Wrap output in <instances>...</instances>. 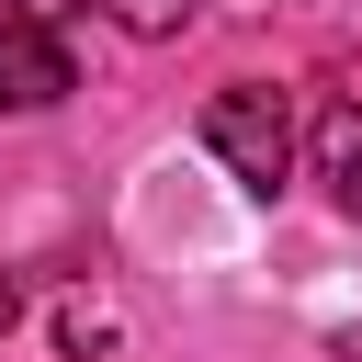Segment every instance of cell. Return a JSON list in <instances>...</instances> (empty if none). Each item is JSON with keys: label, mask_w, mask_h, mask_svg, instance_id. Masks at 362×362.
<instances>
[{"label": "cell", "mask_w": 362, "mask_h": 362, "mask_svg": "<svg viewBox=\"0 0 362 362\" xmlns=\"http://www.w3.org/2000/svg\"><path fill=\"white\" fill-rule=\"evenodd\" d=\"M204 147L238 170V192H283V170H294V113H283V90H260V79L215 90V102H204Z\"/></svg>", "instance_id": "6da1fadb"}, {"label": "cell", "mask_w": 362, "mask_h": 362, "mask_svg": "<svg viewBox=\"0 0 362 362\" xmlns=\"http://www.w3.org/2000/svg\"><path fill=\"white\" fill-rule=\"evenodd\" d=\"M68 90H79V68H68L57 23L0 11V113H45V102H68Z\"/></svg>", "instance_id": "7a4b0ae2"}, {"label": "cell", "mask_w": 362, "mask_h": 362, "mask_svg": "<svg viewBox=\"0 0 362 362\" xmlns=\"http://www.w3.org/2000/svg\"><path fill=\"white\" fill-rule=\"evenodd\" d=\"M317 181H328V204L339 215H362V102H317Z\"/></svg>", "instance_id": "3957f363"}, {"label": "cell", "mask_w": 362, "mask_h": 362, "mask_svg": "<svg viewBox=\"0 0 362 362\" xmlns=\"http://www.w3.org/2000/svg\"><path fill=\"white\" fill-rule=\"evenodd\" d=\"M113 339H124V317H113L102 294H68V305H57V351H68V362H102Z\"/></svg>", "instance_id": "277c9868"}, {"label": "cell", "mask_w": 362, "mask_h": 362, "mask_svg": "<svg viewBox=\"0 0 362 362\" xmlns=\"http://www.w3.org/2000/svg\"><path fill=\"white\" fill-rule=\"evenodd\" d=\"M192 11H204V0H113V23H124V34H147V45H158V34H181Z\"/></svg>", "instance_id": "5b68a950"}, {"label": "cell", "mask_w": 362, "mask_h": 362, "mask_svg": "<svg viewBox=\"0 0 362 362\" xmlns=\"http://www.w3.org/2000/svg\"><path fill=\"white\" fill-rule=\"evenodd\" d=\"M11 317H23V283H11V272H0V339H11Z\"/></svg>", "instance_id": "8992f818"}, {"label": "cell", "mask_w": 362, "mask_h": 362, "mask_svg": "<svg viewBox=\"0 0 362 362\" xmlns=\"http://www.w3.org/2000/svg\"><path fill=\"white\" fill-rule=\"evenodd\" d=\"M11 11H34V23H57V11H90V0H11Z\"/></svg>", "instance_id": "52a82bcc"}]
</instances>
